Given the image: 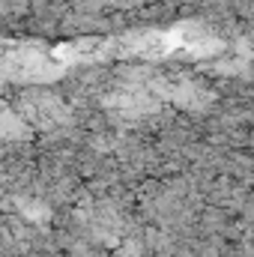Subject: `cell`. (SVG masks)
<instances>
[{
  "label": "cell",
  "mask_w": 254,
  "mask_h": 257,
  "mask_svg": "<svg viewBox=\"0 0 254 257\" xmlns=\"http://www.w3.org/2000/svg\"><path fill=\"white\" fill-rule=\"evenodd\" d=\"M6 72L18 81H45L57 72V66L51 63V57H42L36 51H18L6 60Z\"/></svg>",
  "instance_id": "1"
}]
</instances>
